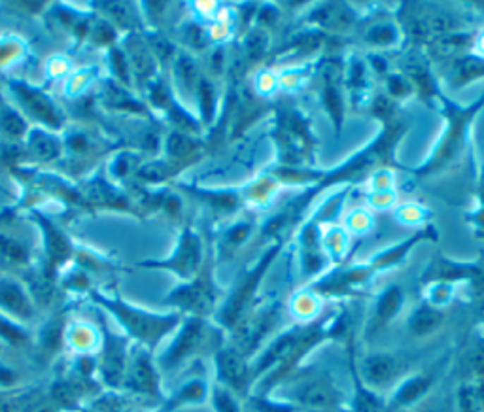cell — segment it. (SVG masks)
<instances>
[{
	"label": "cell",
	"instance_id": "603a6c76",
	"mask_svg": "<svg viewBox=\"0 0 484 412\" xmlns=\"http://www.w3.org/2000/svg\"><path fill=\"white\" fill-rule=\"evenodd\" d=\"M365 40L375 46H394L399 42V30L394 23H377L369 27L365 32Z\"/></svg>",
	"mask_w": 484,
	"mask_h": 412
},
{
	"label": "cell",
	"instance_id": "52a82bcc",
	"mask_svg": "<svg viewBox=\"0 0 484 412\" xmlns=\"http://www.w3.org/2000/svg\"><path fill=\"white\" fill-rule=\"evenodd\" d=\"M280 314L278 305H263L261 308H252L238 324L231 329L233 333V344L242 356L250 358L252 353L261 350V342L267 333L274 327Z\"/></svg>",
	"mask_w": 484,
	"mask_h": 412
},
{
	"label": "cell",
	"instance_id": "3957f363",
	"mask_svg": "<svg viewBox=\"0 0 484 412\" xmlns=\"http://www.w3.org/2000/svg\"><path fill=\"white\" fill-rule=\"evenodd\" d=\"M222 327H214L205 318H191L189 316L183 322L182 329L172 341L163 356H161V367L163 369H174L186 359L195 358L197 353H202L205 350H214L218 352L224 346V339H222Z\"/></svg>",
	"mask_w": 484,
	"mask_h": 412
},
{
	"label": "cell",
	"instance_id": "ffe728a7",
	"mask_svg": "<svg viewBox=\"0 0 484 412\" xmlns=\"http://www.w3.org/2000/svg\"><path fill=\"white\" fill-rule=\"evenodd\" d=\"M207 382H202L201 378H195V380H191V382L183 384L182 388L174 394V397L169 401V405L167 406H169V411H172V408H178V406L182 405H189V403H191V405H193V403H202V401L207 399Z\"/></svg>",
	"mask_w": 484,
	"mask_h": 412
},
{
	"label": "cell",
	"instance_id": "9c48e42d",
	"mask_svg": "<svg viewBox=\"0 0 484 412\" xmlns=\"http://www.w3.org/2000/svg\"><path fill=\"white\" fill-rule=\"evenodd\" d=\"M216 372L219 386L235 397H246L254 388L248 358L236 348L222 346L216 352Z\"/></svg>",
	"mask_w": 484,
	"mask_h": 412
},
{
	"label": "cell",
	"instance_id": "7402d4cb",
	"mask_svg": "<svg viewBox=\"0 0 484 412\" xmlns=\"http://www.w3.org/2000/svg\"><path fill=\"white\" fill-rule=\"evenodd\" d=\"M484 76V57H464L454 71V85L473 82Z\"/></svg>",
	"mask_w": 484,
	"mask_h": 412
},
{
	"label": "cell",
	"instance_id": "30bf717a",
	"mask_svg": "<svg viewBox=\"0 0 484 412\" xmlns=\"http://www.w3.org/2000/svg\"><path fill=\"white\" fill-rule=\"evenodd\" d=\"M405 371H407V363L399 356L390 352L367 356L358 369L361 382L373 392H378L394 382H401L405 378Z\"/></svg>",
	"mask_w": 484,
	"mask_h": 412
},
{
	"label": "cell",
	"instance_id": "d4e9b609",
	"mask_svg": "<svg viewBox=\"0 0 484 412\" xmlns=\"http://www.w3.org/2000/svg\"><path fill=\"white\" fill-rule=\"evenodd\" d=\"M250 231H252V224H250V222H238L235 227H231V229L227 231L224 244L229 248V250H233V248H238L242 242L248 238Z\"/></svg>",
	"mask_w": 484,
	"mask_h": 412
},
{
	"label": "cell",
	"instance_id": "277c9868",
	"mask_svg": "<svg viewBox=\"0 0 484 412\" xmlns=\"http://www.w3.org/2000/svg\"><path fill=\"white\" fill-rule=\"evenodd\" d=\"M288 399L289 405L307 412H337L343 405V392L327 372L310 371L289 382Z\"/></svg>",
	"mask_w": 484,
	"mask_h": 412
},
{
	"label": "cell",
	"instance_id": "ba28073f",
	"mask_svg": "<svg viewBox=\"0 0 484 412\" xmlns=\"http://www.w3.org/2000/svg\"><path fill=\"white\" fill-rule=\"evenodd\" d=\"M144 267H154V269H165L174 272L182 280H191L197 277V272L202 269V241L191 227H186L180 235L176 250L165 261H150L142 263Z\"/></svg>",
	"mask_w": 484,
	"mask_h": 412
},
{
	"label": "cell",
	"instance_id": "8fae6325",
	"mask_svg": "<svg viewBox=\"0 0 484 412\" xmlns=\"http://www.w3.org/2000/svg\"><path fill=\"white\" fill-rule=\"evenodd\" d=\"M403 305H405V291H403L401 286L390 284L388 288H384L375 299L373 314L369 318V327H367V337H375L384 327H388L392 320L399 314Z\"/></svg>",
	"mask_w": 484,
	"mask_h": 412
},
{
	"label": "cell",
	"instance_id": "cb8c5ba5",
	"mask_svg": "<svg viewBox=\"0 0 484 412\" xmlns=\"http://www.w3.org/2000/svg\"><path fill=\"white\" fill-rule=\"evenodd\" d=\"M197 95H199V102H201L202 121L210 123L214 112H216V93H214L212 83L205 80V78H201L199 87H197Z\"/></svg>",
	"mask_w": 484,
	"mask_h": 412
},
{
	"label": "cell",
	"instance_id": "2e32d148",
	"mask_svg": "<svg viewBox=\"0 0 484 412\" xmlns=\"http://www.w3.org/2000/svg\"><path fill=\"white\" fill-rule=\"evenodd\" d=\"M443 320L444 314L439 306H433L430 305V303H425V305L418 306V308L411 314L407 325L409 331H411V335L422 339V337H430L431 333H435V331L441 327V324H443Z\"/></svg>",
	"mask_w": 484,
	"mask_h": 412
},
{
	"label": "cell",
	"instance_id": "5b68a950",
	"mask_svg": "<svg viewBox=\"0 0 484 412\" xmlns=\"http://www.w3.org/2000/svg\"><path fill=\"white\" fill-rule=\"evenodd\" d=\"M102 305L118 316L131 335L148 346H155L167 333H171L180 324V314H152L127 305L123 301L112 299H102Z\"/></svg>",
	"mask_w": 484,
	"mask_h": 412
},
{
	"label": "cell",
	"instance_id": "9a60e30c",
	"mask_svg": "<svg viewBox=\"0 0 484 412\" xmlns=\"http://www.w3.org/2000/svg\"><path fill=\"white\" fill-rule=\"evenodd\" d=\"M341 78L337 76L335 71L324 72V85H322V100L324 107L329 114L331 121L335 125V131L339 133L341 125H343L344 116V102H343V91H341Z\"/></svg>",
	"mask_w": 484,
	"mask_h": 412
},
{
	"label": "cell",
	"instance_id": "484cf974",
	"mask_svg": "<svg viewBox=\"0 0 484 412\" xmlns=\"http://www.w3.org/2000/svg\"><path fill=\"white\" fill-rule=\"evenodd\" d=\"M214 406H216V412H241L235 395L229 394L222 386L214 389Z\"/></svg>",
	"mask_w": 484,
	"mask_h": 412
},
{
	"label": "cell",
	"instance_id": "83f0119b",
	"mask_svg": "<svg viewBox=\"0 0 484 412\" xmlns=\"http://www.w3.org/2000/svg\"><path fill=\"white\" fill-rule=\"evenodd\" d=\"M32 150H35L36 153H40L42 159H52L54 155L59 153L61 146L59 142L55 140V138H52V136L42 135L38 136V138H35V142H32Z\"/></svg>",
	"mask_w": 484,
	"mask_h": 412
},
{
	"label": "cell",
	"instance_id": "5bb4252c",
	"mask_svg": "<svg viewBox=\"0 0 484 412\" xmlns=\"http://www.w3.org/2000/svg\"><path fill=\"white\" fill-rule=\"evenodd\" d=\"M13 93L18 95L21 104L29 114L40 118V121H47L49 125H57V110L52 104V100L46 95L40 93L38 89L29 87L25 83H13Z\"/></svg>",
	"mask_w": 484,
	"mask_h": 412
},
{
	"label": "cell",
	"instance_id": "4316f807",
	"mask_svg": "<svg viewBox=\"0 0 484 412\" xmlns=\"http://www.w3.org/2000/svg\"><path fill=\"white\" fill-rule=\"evenodd\" d=\"M386 83H388V93L396 99H405L413 93V83L409 82L407 78H403L401 74H392V76L386 78Z\"/></svg>",
	"mask_w": 484,
	"mask_h": 412
},
{
	"label": "cell",
	"instance_id": "7c38bea8",
	"mask_svg": "<svg viewBox=\"0 0 484 412\" xmlns=\"http://www.w3.org/2000/svg\"><path fill=\"white\" fill-rule=\"evenodd\" d=\"M435 382V377L430 375V372H418V375H413V377H405L401 382L397 384L396 392L392 394V397L386 401L384 405V411H399V408H405V406L414 405L416 401H420L424 397L428 392L431 389Z\"/></svg>",
	"mask_w": 484,
	"mask_h": 412
},
{
	"label": "cell",
	"instance_id": "8992f818",
	"mask_svg": "<svg viewBox=\"0 0 484 412\" xmlns=\"http://www.w3.org/2000/svg\"><path fill=\"white\" fill-rule=\"evenodd\" d=\"M219 289L214 282L212 267L202 265L195 278L172 291L167 301L178 306L180 310L188 313L191 318H205L218 310Z\"/></svg>",
	"mask_w": 484,
	"mask_h": 412
},
{
	"label": "cell",
	"instance_id": "f546056e",
	"mask_svg": "<svg viewBox=\"0 0 484 412\" xmlns=\"http://www.w3.org/2000/svg\"><path fill=\"white\" fill-rule=\"evenodd\" d=\"M32 412H54L52 408H47V406H38V408H35Z\"/></svg>",
	"mask_w": 484,
	"mask_h": 412
},
{
	"label": "cell",
	"instance_id": "44dd1931",
	"mask_svg": "<svg viewBox=\"0 0 484 412\" xmlns=\"http://www.w3.org/2000/svg\"><path fill=\"white\" fill-rule=\"evenodd\" d=\"M267 44H269V35L265 29L255 27V29L248 30V35L244 38V54L250 63H258L265 57Z\"/></svg>",
	"mask_w": 484,
	"mask_h": 412
},
{
	"label": "cell",
	"instance_id": "ac0fdd59",
	"mask_svg": "<svg viewBox=\"0 0 484 412\" xmlns=\"http://www.w3.org/2000/svg\"><path fill=\"white\" fill-rule=\"evenodd\" d=\"M167 153L171 157V163H180V161H189L191 157H195L197 152L201 150L199 142L193 138L191 135H188L186 131H176V133H171L169 138H167Z\"/></svg>",
	"mask_w": 484,
	"mask_h": 412
},
{
	"label": "cell",
	"instance_id": "f1b7e54d",
	"mask_svg": "<svg viewBox=\"0 0 484 412\" xmlns=\"http://www.w3.org/2000/svg\"><path fill=\"white\" fill-rule=\"evenodd\" d=\"M0 337L6 339V341L19 342L25 339V333L19 329L16 324H12V322H8V320L4 318H0Z\"/></svg>",
	"mask_w": 484,
	"mask_h": 412
},
{
	"label": "cell",
	"instance_id": "e0dca14e",
	"mask_svg": "<svg viewBox=\"0 0 484 412\" xmlns=\"http://www.w3.org/2000/svg\"><path fill=\"white\" fill-rule=\"evenodd\" d=\"M0 306L18 318H29V314L32 313L29 299H27L21 286L10 278L0 280Z\"/></svg>",
	"mask_w": 484,
	"mask_h": 412
},
{
	"label": "cell",
	"instance_id": "7a4b0ae2",
	"mask_svg": "<svg viewBox=\"0 0 484 412\" xmlns=\"http://www.w3.org/2000/svg\"><path fill=\"white\" fill-rule=\"evenodd\" d=\"M441 100H443L444 116H447V131L441 136V142H439L435 153L431 155V159L422 169L414 171V174H418V176H425L430 172L441 171L454 159L456 155L461 152V147H464L469 125H471V121L480 112V108L484 104V97L478 102L469 104V107H458V104L450 102L444 97H441Z\"/></svg>",
	"mask_w": 484,
	"mask_h": 412
},
{
	"label": "cell",
	"instance_id": "d6986e66",
	"mask_svg": "<svg viewBox=\"0 0 484 412\" xmlns=\"http://www.w3.org/2000/svg\"><path fill=\"white\" fill-rule=\"evenodd\" d=\"M129 380L133 388L138 392H146V394H157V377L152 363H150L148 356H138L131 369Z\"/></svg>",
	"mask_w": 484,
	"mask_h": 412
},
{
	"label": "cell",
	"instance_id": "4fadbf2b",
	"mask_svg": "<svg viewBox=\"0 0 484 412\" xmlns=\"http://www.w3.org/2000/svg\"><path fill=\"white\" fill-rule=\"evenodd\" d=\"M425 238H431V241H435L437 238V231L433 229L431 225H425L424 229L418 231L416 235H413L411 238H407V241L399 242V244H396V246L388 248V250H384L382 253H378L377 258L369 263V267L373 269V272L377 271H382V269H388V267H394L397 265L399 261H403L405 258H407V253L413 250L418 242L425 241Z\"/></svg>",
	"mask_w": 484,
	"mask_h": 412
},
{
	"label": "cell",
	"instance_id": "6da1fadb",
	"mask_svg": "<svg viewBox=\"0 0 484 412\" xmlns=\"http://www.w3.org/2000/svg\"><path fill=\"white\" fill-rule=\"evenodd\" d=\"M278 252H280V244L271 246L252 269L244 271L238 277L229 297L224 301V305L219 306L218 313H216V322H218L222 329L231 331L254 308V301L255 295H258V289H260L261 280L267 274V269L271 267Z\"/></svg>",
	"mask_w": 484,
	"mask_h": 412
}]
</instances>
